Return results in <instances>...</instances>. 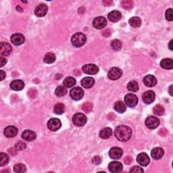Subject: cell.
Segmentation results:
<instances>
[{"mask_svg": "<svg viewBox=\"0 0 173 173\" xmlns=\"http://www.w3.org/2000/svg\"><path fill=\"white\" fill-rule=\"evenodd\" d=\"M115 137L120 141H127L131 139L132 135V130L127 126L121 125L116 127L114 131Z\"/></svg>", "mask_w": 173, "mask_h": 173, "instance_id": "6da1fadb", "label": "cell"}, {"mask_svg": "<svg viewBox=\"0 0 173 173\" xmlns=\"http://www.w3.org/2000/svg\"><path fill=\"white\" fill-rule=\"evenodd\" d=\"M87 41V37L82 32H77L73 35L71 39L73 45L76 48H80L84 45Z\"/></svg>", "mask_w": 173, "mask_h": 173, "instance_id": "7a4b0ae2", "label": "cell"}, {"mask_svg": "<svg viewBox=\"0 0 173 173\" xmlns=\"http://www.w3.org/2000/svg\"><path fill=\"white\" fill-rule=\"evenodd\" d=\"M84 95L83 90L81 87H76L73 88L70 91V97L74 100L78 101L81 100Z\"/></svg>", "mask_w": 173, "mask_h": 173, "instance_id": "3957f363", "label": "cell"}, {"mask_svg": "<svg viewBox=\"0 0 173 173\" xmlns=\"http://www.w3.org/2000/svg\"><path fill=\"white\" fill-rule=\"evenodd\" d=\"M73 122L77 127H82L87 122V117L83 114L77 113L73 116Z\"/></svg>", "mask_w": 173, "mask_h": 173, "instance_id": "277c9868", "label": "cell"}, {"mask_svg": "<svg viewBox=\"0 0 173 173\" xmlns=\"http://www.w3.org/2000/svg\"><path fill=\"white\" fill-rule=\"evenodd\" d=\"M145 123L147 128H150V129H154L160 125V120H159L157 117L152 116L147 118Z\"/></svg>", "mask_w": 173, "mask_h": 173, "instance_id": "5b68a950", "label": "cell"}, {"mask_svg": "<svg viewBox=\"0 0 173 173\" xmlns=\"http://www.w3.org/2000/svg\"><path fill=\"white\" fill-rule=\"evenodd\" d=\"M125 103L128 107L133 108V107L137 106V103H138V98L134 94L129 93V94L126 95L125 97Z\"/></svg>", "mask_w": 173, "mask_h": 173, "instance_id": "8992f818", "label": "cell"}, {"mask_svg": "<svg viewBox=\"0 0 173 173\" xmlns=\"http://www.w3.org/2000/svg\"><path fill=\"white\" fill-rule=\"evenodd\" d=\"M62 126L61 121L57 119H51L48 122V127L51 131H57Z\"/></svg>", "mask_w": 173, "mask_h": 173, "instance_id": "52a82bcc", "label": "cell"}, {"mask_svg": "<svg viewBox=\"0 0 173 173\" xmlns=\"http://www.w3.org/2000/svg\"><path fill=\"white\" fill-rule=\"evenodd\" d=\"M122 72L120 68L117 67L112 68L110 70H109L108 76L110 79L111 80H117L119 79L120 76H122Z\"/></svg>", "mask_w": 173, "mask_h": 173, "instance_id": "ba28073f", "label": "cell"}, {"mask_svg": "<svg viewBox=\"0 0 173 173\" xmlns=\"http://www.w3.org/2000/svg\"><path fill=\"white\" fill-rule=\"evenodd\" d=\"M93 25L95 29H101L107 25V20L103 16H99L93 20Z\"/></svg>", "mask_w": 173, "mask_h": 173, "instance_id": "9c48e42d", "label": "cell"}, {"mask_svg": "<svg viewBox=\"0 0 173 173\" xmlns=\"http://www.w3.org/2000/svg\"><path fill=\"white\" fill-rule=\"evenodd\" d=\"M82 70H83L85 73L87 74V75H95V74L98 73L99 68L95 64H89L84 65Z\"/></svg>", "mask_w": 173, "mask_h": 173, "instance_id": "30bf717a", "label": "cell"}, {"mask_svg": "<svg viewBox=\"0 0 173 173\" xmlns=\"http://www.w3.org/2000/svg\"><path fill=\"white\" fill-rule=\"evenodd\" d=\"M123 151L120 147H112L110 149L109 152V156L112 159H114V160H118L121 158V156H122Z\"/></svg>", "mask_w": 173, "mask_h": 173, "instance_id": "8fae6325", "label": "cell"}, {"mask_svg": "<svg viewBox=\"0 0 173 173\" xmlns=\"http://www.w3.org/2000/svg\"><path fill=\"white\" fill-rule=\"evenodd\" d=\"M10 40L11 42H12L14 45L18 46L24 43L25 39H24L23 35L20 33H15L11 36Z\"/></svg>", "mask_w": 173, "mask_h": 173, "instance_id": "7c38bea8", "label": "cell"}, {"mask_svg": "<svg viewBox=\"0 0 173 173\" xmlns=\"http://www.w3.org/2000/svg\"><path fill=\"white\" fill-rule=\"evenodd\" d=\"M156 95L155 93L152 91H145L144 95H143V101H144L145 103L150 104L153 102L155 100Z\"/></svg>", "mask_w": 173, "mask_h": 173, "instance_id": "4fadbf2b", "label": "cell"}, {"mask_svg": "<svg viewBox=\"0 0 173 173\" xmlns=\"http://www.w3.org/2000/svg\"><path fill=\"white\" fill-rule=\"evenodd\" d=\"M137 161L140 165L143 166H146L150 163V158L145 153H141L137 156Z\"/></svg>", "mask_w": 173, "mask_h": 173, "instance_id": "5bb4252c", "label": "cell"}, {"mask_svg": "<svg viewBox=\"0 0 173 173\" xmlns=\"http://www.w3.org/2000/svg\"><path fill=\"white\" fill-rule=\"evenodd\" d=\"M22 138L27 141H32L36 139L37 134L34 131L31 130H25L21 134Z\"/></svg>", "mask_w": 173, "mask_h": 173, "instance_id": "9a60e30c", "label": "cell"}, {"mask_svg": "<svg viewBox=\"0 0 173 173\" xmlns=\"http://www.w3.org/2000/svg\"><path fill=\"white\" fill-rule=\"evenodd\" d=\"M48 6L45 4H39L38 6L35 8V15L38 17H43L46 15L47 12H48Z\"/></svg>", "mask_w": 173, "mask_h": 173, "instance_id": "2e32d148", "label": "cell"}, {"mask_svg": "<svg viewBox=\"0 0 173 173\" xmlns=\"http://www.w3.org/2000/svg\"><path fill=\"white\" fill-rule=\"evenodd\" d=\"M108 169L112 173L120 172L122 170V165L119 162H112L108 165Z\"/></svg>", "mask_w": 173, "mask_h": 173, "instance_id": "e0dca14e", "label": "cell"}, {"mask_svg": "<svg viewBox=\"0 0 173 173\" xmlns=\"http://www.w3.org/2000/svg\"><path fill=\"white\" fill-rule=\"evenodd\" d=\"M12 52V47L9 43L2 42L0 44V54L2 56H8Z\"/></svg>", "mask_w": 173, "mask_h": 173, "instance_id": "ac0fdd59", "label": "cell"}, {"mask_svg": "<svg viewBox=\"0 0 173 173\" xmlns=\"http://www.w3.org/2000/svg\"><path fill=\"white\" fill-rule=\"evenodd\" d=\"M144 83L145 85L149 87H154L156 84H157V79L154 76L148 75L145 76L144 79Z\"/></svg>", "mask_w": 173, "mask_h": 173, "instance_id": "d6986e66", "label": "cell"}, {"mask_svg": "<svg viewBox=\"0 0 173 173\" xmlns=\"http://www.w3.org/2000/svg\"><path fill=\"white\" fill-rule=\"evenodd\" d=\"M18 134V128L14 126H9L4 129V134L8 138L14 137Z\"/></svg>", "mask_w": 173, "mask_h": 173, "instance_id": "ffe728a7", "label": "cell"}, {"mask_svg": "<svg viewBox=\"0 0 173 173\" xmlns=\"http://www.w3.org/2000/svg\"><path fill=\"white\" fill-rule=\"evenodd\" d=\"M164 150L161 147H156L153 148L151 152V155H152V157L155 159V160H160L164 156Z\"/></svg>", "mask_w": 173, "mask_h": 173, "instance_id": "44dd1931", "label": "cell"}, {"mask_svg": "<svg viewBox=\"0 0 173 173\" xmlns=\"http://www.w3.org/2000/svg\"><path fill=\"white\" fill-rule=\"evenodd\" d=\"M108 19L109 20H110L111 22H113V23H116V22L119 21L122 18V14L119 11L114 10L112 11L111 12H110L108 14Z\"/></svg>", "mask_w": 173, "mask_h": 173, "instance_id": "7402d4cb", "label": "cell"}, {"mask_svg": "<svg viewBox=\"0 0 173 173\" xmlns=\"http://www.w3.org/2000/svg\"><path fill=\"white\" fill-rule=\"evenodd\" d=\"M24 87V83L21 80H14L10 83V88L14 91H20Z\"/></svg>", "mask_w": 173, "mask_h": 173, "instance_id": "603a6c76", "label": "cell"}, {"mask_svg": "<svg viewBox=\"0 0 173 173\" xmlns=\"http://www.w3.org/2000/svg\"><path fill=\"white\" fill-rule=\"evenodd\" d=\"M81 85L83 86L84 88H86V89H89V88L92 87L93 86V85L95 83V80L94 79H93L92 77H85L82 79L81 81Z\"/></svg>", "mask_w": 173, "mask_h": 173, "instance_id": "cb8c5ba5", "label": "cell"}, {"mask_svg": "<svg viewBox=\"0 0 173 173\" xmlns=\"http://www.w3.org/2000/svg\"><path fill=\"white\" fill-rule=\"evenodd\" d=\"M112 130L111 128L106 127L101 129L100 132V137L103 139H107L111 137Z\"/></svg>", "mask_w": 173, "mask_h": 173, "instance_id": "d4e9b609", "label": "cell"}, {"mask_svg": "<svg viewBox=\"0 0 173 173\" xmlns=\"http://www.w3.org/2000/svg\"><path fill=\"white\" fill-rule=\"evenodd\" d=\"M160 66L165 69H172L173 68V62L171 59L165 58L160 62Z\"/></svg>", "mask_w": 173, "mask_h": 173, "instance_id": "484cf974", "label": "cell"}, {"mask_svg": "<svg viewBox=\"0 0 173 173\" xmlns=\"http://www.w3.org/2000/svg\"><path fill=\"white\" fill-rule=\"evenodd\" d=\"M114 108L115 110L119 113H123L126 111V106L125 103L121 101H116L114 106Z\"/></svg>", "mask_w": 173, "mask_h": 173, "instance_id": "4316f807", "label": "cell"}, {"mask_svg": "<svg viewBox=\"0 0 173 173\" xmlns=\"http://www.w3.org/2000/svg\"><path fill=\"white\" fill-rule=\"evenodd\" d=\"M129 24L134 28H138L141 25V20L139 17H132L128 20Z\"/></svg>", "mask_w": 173, "mask_h": 173, "instance_id": "83f0119b", "label": "cell"}, {"mask_svg": "<svg viewBox=\"0 0 173 173\" xmlns=\"http://www.w3.org/2000/svg\"><path fill=\"white\" fill-rule=\"evenodd\" d=\"M56 57L55 54L51 53V52H49V53L45 54L43 58V61L47 63V64H51V63H54L56 61Z\"/></svg>", "mask_w": 173, "mask_h": 173, "instance_id": "f1b7e54d", "label": "cell"}, {"mask_svg": "<svg viewBox=\"0 0 173 173\" xmlns=\"http://www.w3.org/2000/svg\"><path fill=\"white\" fill-rule=\"evenodd\" d=\"M63 84L65 87H66L68 88H70L73 87V86L75 85L76 84V79L73 77H71V76H69V77L66 78L64 82H63Z\"/></svg>", "mask_w": 173, "mask_h": 173, "instance_id": "f546056e", "label": "cell"}, {"mask_svg": "<svg viewBox=\"0 0 173 173\" xmlns=\"http://www.w3.org/2000/svg\"><path fill=\"white\" fill-rule=\"evenodd\" d=\"M65 111V106L62 103H57L54 108V112L56 114H62Z\"/></svg>", "mask_w": 173, "mask_h": 173, "instance_id": "4dcf8cb0", "label": "cell"}, {"mask_svg": "<svg viewBox=\"0 0 173 173\" xmlns=\"http://www.w3.org/2000/svg\"><path fill=\"white\" fill-rule=\"evenodd\" d=\"M127 89L132 92H137L139 90V85L136 81H130L127 85Z\"/></svg>", "mask_w": 173, "mask_h": 173, "instance_id": "1f68e13d", "label": "cell"}, {"mask_svg": "<svg viewBox=\"0 0 173 173\" xmlns=\"http://www.w3.org/2000/svg\"><path fill=\"white\" fill-rule=\"evenodd\" d=\"M67 93V90L66 89L65 87L63 86H59L56 88V91H55V94H56L57 97H63Z\"/></svg>", "mask_w": 173, "mask_h": 173, "instance_id": "d6a6232c", "label": "cell"}, {"mask_svg": "<svg viewBox=\"0 0 173 173\" xmlns=\"http://www.w3.org/2000/svg\"><path fill=\"white\" fill-rule=\"evenodd\" d=\"M112 48L115 51H119L122 48V42L118 39H114L111 42Z\"/></svg>", "mask_w": 173, "mask_h": 173, "instance_id": "836d02e7", "label": "cell"}, {"mask_svg": "<svg viewBox=\"0 0 173 173\" xmlns=\"http://www.w3.org/2000/svg\"><path fill=\"white\" fill-rule=\"evenodd\" d=\"M9 162V156L4 153H0V166H4L8 163Z\"/></svg>", "mask_w": 173, "mask_h": 173, "instance_id": "e575fe53", "label": "cell"}, {"mask_svg": "<svg viewBox=\"0 0 173 173\" xmlns=\"http://www.w3.org/2000/svg\"><path fill=\"white\" fill-rule=\"evenodd\" d=\"M14 171L18 173H23L26 171V166L23 164H17L14 166Z\"/></svg>", "mask_w": 173, "mask_h": 173, "instance_id": "d590c367", "label": "cell"}, {"mask_svg": "<svg viewBox=\"0 0 173 173\" xmlns=\"http://www.w3.org/2000/svg\"><path fill=\"white\" fill-rule=\"evenodd\" d=\"M153 113L157 116H162L164 113V108L161 105H157L153 108Z\"/></svg>", "mask_w": 173, "mask_h": 173, "instance_id": "8d00e7d4", "label": "cell"}, {"mask_svg": "<svg viewBox=\"0 0 173 173\" xmlns=\"http://www.w3.org/2000/svg\"><path fill=\"white\" fill-rule=\"evenodd\" d=\"M122 8L126 10H130L133 8V2L131 0H123L121 3Z\"/></svg>", "mask_w": 173, "mask_h": 173, "instance_id": "74e56055", "label": "cell"}, {"mask_svg": "<svg viewBox=\"0 0 173 173\" xmlns=\"http://www.w3.org/2000/svg\"><path fill=\"white\" fill-rule=\"evenodd\" d=\"M83 111L86 113H89L93 110V104L91 102H86L85 103L83 106H82Z\"/></svg>", "mask_w": 173, "mask_h": 173, "instance_id": "f35d334b", "label": "cell"}, {"mask_svg": "<svg viewBox=\"0 0 173 173\" xmlns=\"http://www.w3.org/2000/svg\"><path fill=\"white\" fill-rule=\"evenodd\" d=\"M166 19L168 21H172L173 20V15H172V9L170 8L166 10L165 13Z\"/></svg>", "mask_w": 173, "mask_h": 173, "instance_id": "ab89813d", "label": "cell"}, {"mask_svg": "<svg viewBox=\"0 0 173 173\" xmlns=\"http://www.w3.org/2000/svg\"><path fill=\"white\" fill-rule=\"evenodd\" d=\"M15 147L18 150H23L26 147V145L23 141H18L16 144Z\"/></svg>", "mask_w": 173, "mask_h": 173, "instance_id": "60d3db41", "label": "cell"}, {"mask_svg": "<svg viewBox=\"0 0 173 173\" xmlns=\"http://www.w3.org/2000/svg\"><path fill=\"white\" fill-rule=\"evenodd\" d=\"M144 171L141 168H140L139 166H133V168H132L130 170V172H133V173H135V172H144Z\"/></svg>", "mask_w": 173, "mask_h": 173, "instance_id": "b9f144b4", "label": "cell"}, {"mask_svg": "<svg viewBox=\"0 0 173 173\" xmlns=\"http://www.w3.org/2000/svg\"><path fill=\"white\" fill-rule=\"evenodd\" d=\"M92 162L94 164H100L101 162V158L100 156H95L92 159Z\"/></svg>", "mask_w": 173, "mask_h": 173, "instance_id": "7bdbcfd3", "label": "cell"}, {"mask_svg": "<svg viewBox=\"0 0 173 173\" xmlns=\"http://www.w3.org/2000/svg\"><path fill=\"white\" fill-rule=\"evenodd\" d=\"M124 162L126 164H130L133 162V158H132L131 156H127L124 159Z\"/></svg>", "mask_w": 173, "mask_h": 173, "instance_id": "ee69618b", "label": "cell"}, {"mask_svg": "<svg viewBox=\"0 0 173 173\" xmlns=\"http://www.w3.org/2000/svg\"><path fill=\"white\" fill-rule=\"evenodd\" d=\"M168 133V131L165 128H161V129L159 131V134L161 136H164Z\"/></svg>", "mask_w": 173, "mask_h": 173, "instance_id": "f6af8a7d", "label": "cell"}, {"mask_svg": "<svg viewBox=\"0 0 173 173\" xmlns=\"http://www.w3.org/2000/svg\"><path fill=\"white\" fill-rule=\"evenodd\" d=\"M6 62H7L6 59H5L4 57H0V66L1 67L4 66L6 64Z\"/></svg>", "mask_w": 173, "mask_h": 173, "instance_id": "bcb514c9", "label": "cell"}, {"mask_svg": "<svg viewBox=\"0 0 173 173\" xmlns=\"http://www.w3.org/2000/svg\"><path fill=\"white\" fill-rule=\"evenodd\" d=\"M104 37H109L110 35H111V32H110V30H108V29H107V30H105V31H104L103 32V34H102Z\"/></svg>", "mask_w": 173, "mask_h": 173, "instance_id": "7dc6e473", "label": "cell"}, {"mask_svg": "<svg viewBox=\"0 0 173 173\" xmlns=\"http://www.w3.org/2000/svg\"><path fill=\"white\" fill-rule=\"evenodd\" d=\"M112 2L110 0H105V1H103V4L106 5V6H109V5H110L112 4Z\"/></svg>", "mask_w": 173, "mask_h": 173, "instance_id": "c3c4849f", "label": "cell"}, {"mask_svg": "<svg viewBox=\"0 0 173 173\" xmlns=\"http://www.w3.org/2000/svg\"><path fill=\"white\" fill-rule=\"evenodd\" d=\"M0 73H1V75H0V77H1V81H3L5 77V73L3 70L0 71Z\"/></svg>", "mask_w": 173, "mask_h": 173, "instance_id": "681fc988", "label": "cell"}, {"mask_svg": "<svg viewBox=\"0 0 173 173\" xmlns=\"http://www.w3.org/2000/svg\"><path fill=\"white\" fill-rule=\"evenodd\" d=\"M108 118L110 119V120H114V118H115V115H114L112 113H110V114L108 116Z\"/></svg>", "mask_w": 173, "mask_h": 173, "instance_id": "f907efd6", "label": "cell"}, {"mask_svg": "<svg viewBox=\"0 0 173 173\" xmlns=\"http://www.w3.org/2000/svg\"><path fill=\"white\" fill-rule=\"evenodd\" d=\"M172 87H173V86L171 85V87H170V88H169V93L171 96L172 95Z\"/></svg>", "mask_w": 173, "mask_h": 173, "instance_id": "816d5d0a", "label": "cell"}, {"mask_svg": "<svg viewBox=\"0 0 173 173\" xmlns=\"http://www.w3.org/2000/svg\"><path fill=\"white\" fill-rule=\"evenodd\" d=\"M169 48L171 50H172L173 49V48H172V40H171V42H170L169 43Z\"/></svg>", "mask_w": 173, "mask_h": 173, "instance_id": "f5cc1de1", "label": "cell"}, {"mask_svg": "<svg viewBox=\"0 0 173 173\" xmlns=\"http://www.w3.org/2000/svg\"><path fill=\"white\" fill-rule=\"evenodd\" d=\"M16 10H18L19 12H23V8H20V6H19V5H18L17 7H16Z\"/></svg>", "mask_w": 173, "mask_h": 173, "instance_id": "db71d44e", "label": "cell"}]
</instances>
